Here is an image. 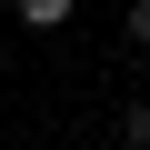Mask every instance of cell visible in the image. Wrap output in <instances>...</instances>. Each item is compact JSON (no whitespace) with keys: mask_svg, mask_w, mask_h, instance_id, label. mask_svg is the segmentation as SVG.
Segmentation results:
<instances>
[{"mask_svg":"<svg viewBox=\"0 0 150 150\" xmlns=\"http://www.w3.org/2000/svg\"><path fill=\"white\" fill-rule=\"evenodd\" d=\"M10 20H20V30H70L80 0H10Z\"/></svg>","mask_w":150,"mask_h":150,"instance_id":"1","label":"cell"},{"mask_svg":"<svg viewBox=\"0 0 150 150\" xmlns=\"http://www.w3.org/2000/svg\"><path fill=\"white\" fill-rule=\"evenodd\" d=\"M120 150H150V100H130V110H120Z\"/></svg>","mask_w":150,"mask_h":150,"instance_id":"2","label":"cell"},{"mask_svg":"<svg viewBox=\"0 0 150 150\" xmlns=\"http://www.w3.org/2000/svg\"><path fill=\"white\" fill-rule=\"evenodd\" d=\"M120 30H130V40L150 50V0H130V10H120Z\"/></svg>","mask_w":150,"mask_h":150,"instance_id":"3","label":"cell"}]
</instances>
